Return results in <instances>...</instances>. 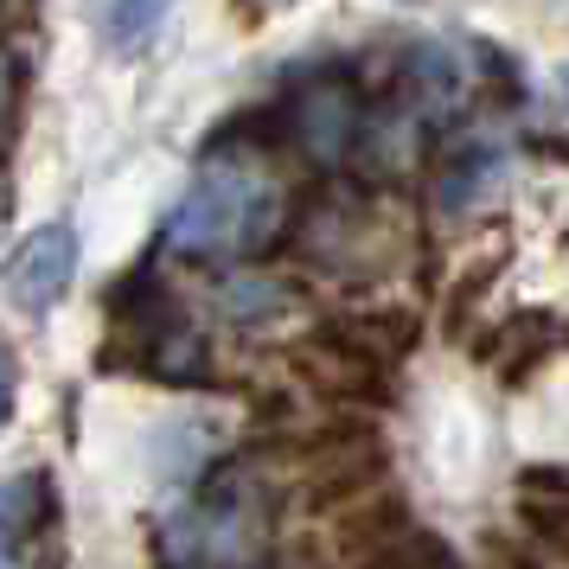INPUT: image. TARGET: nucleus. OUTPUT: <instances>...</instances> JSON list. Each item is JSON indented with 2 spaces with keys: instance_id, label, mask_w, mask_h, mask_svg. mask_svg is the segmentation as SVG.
<instances>
[{
  "instance_id": "6",
  "label": "nucleus",
  "mask_w": 569,
  "mask_h": 569,
  "mask_svg": "<svg viewBox=\"0 0 569 569\" xmlns=\"http://www.w3.org/2000/svg\"><path fill=\"white\" fill-rule=\"evenodd\" d=\"M13 397H20V385H13V365H7V352H0V429L13 422Z\"/></svg>"
},
{
  "instance_id": "3",
  "label": "nucleus",
  "mask_w": 569,
  "mask_h": 569,
  "mask_svg": "<svg viewBox=\"0 0 569 569\" xmlns=\"http://www.w3.org/2000/svg\"><path fill=\"white\" fill-rule=\"evenodd\" d=\"M46 506H52V492H46L39 473L0 480V563H13V557L32 543V531L46 525Z\"/></svg>"
},
{
  "instance_id": "1",
  "label": "nucleus",
  "mask_w": 569,
  "mask_h": 569,
  "mask_svg": "<svg viewBox=\"0 0 569 569\" xmlns=\"http://www.w3.org/2000/svg\"><path fill=\"white\" fill-rule=\"evenodd\" d=\"M288 211L282 192L262 186L257 173H237V167H211L206 180L180 199V211L167 218V250L180 257H262L276 237H282Z\"/></svg>"
},
{
  "instance_id": "4",
  "label": "nucleus",
  "mask_w": 569,
  "mask_h": 569,
  "mask_svg": "<svg viewBox=\"0 0 569 569\" xmlns=\"http://www.w3.org/2000/svg\"><path fill=\"white\" fill-rule=\"evenodd\" d=\"M301 141H308L313 154H327L333 160L346 141H352V129H359V109H352V97L346 90H313L308 103H301Z\"/></svg>"
},
{
  "instance_id": "7",
  "label": "nucleus",
  "mask_w": 569,
  "mask_h": 569,
  "mask_svg": "<svg viewBox=\"0 0 569 569\" xmlns=\"http://www.w3.org/2000/svg\"><path fill=\"white\" fill-rule=\"evenodd\" d=\"M13 97H20V71H13V58H0V116L13 109Z\"/></svg>"
},
{
  "instance_id": "8",
  "label": "nucleus",
  "mask_w": 569,
  "mask_h": 569,
  "mask_svg": "<svg viewBox=\"0 0 569 569\" xmlns=\"http://www.w3.org/2000/svg\"><path fill=\"white\" fill-rule=\"evenodd\" d=\"M563 97H569V71H563Z\"/></svg>"
},
{
  "instance_id": "5",
  "label": "nucleus",
  "mask_w": 569,
  "mask_h": 569,
  "mask_svg": "<svg viewBox=\"0 0 569 569\" xmlns=\"http://www.w3.org/2000/svg\"><path fill=\"white\" fill-rule=\"evenodd\" d=\"M173 0H97V27H103L109 52H141L148 39L160 32Z\"/></svg>"
},
{
  "instance_id": "2",
  "label": "nucleus",
  "mask_w": 569,
  "mask_h": 569,
  "mask_svg": "<svg viewBox=\"0 0 569 569\" xmlns=\"http://www.w3.org/2000/svg\"><path fill=\"white\" fill-rule=\"evenodd\" d=\"M78 276V231L71 224H39V231L7 257V295L20 308L46 313Z\"/></svg>"
}]
</instances>
